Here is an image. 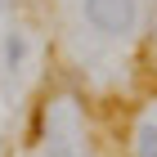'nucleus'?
<instances>
[{"instance_id": "obj_2", "label": "nucleus", "mask_w": 157, "mask_h": 157, "mask_svg": "<svg viewBox=\"0 0 157 157\" xmlns=\"http://www.w3.org/2000/svg\"><path fill=\"white\" fill-rule=\"evenodd\" d=\"M135 157H157V126H139V139H135Z\"/></svg>"}, {"instance_id": "obj_3", "label": "nucleus", "mask_w": 157, "mask_h": 157, "mask_svg": "<svg viewBox=\"0 0 157 157\" xmlns=\"http://www.w3.org/2000/svg\"><path fill=\"white\" fill-rule=\"evenodd\" d=\"M23 54H27V40L18 36V32H9V40H5V63H9V67H18V63H23Z\"/></svg>"}, {"instance_id": "obj_1", "label": "nucleus", "mask_w": 157, "mask_h": 157, "mask_svg": "<svg viewBox=\"0 0 157 157\" xmlns=\"http://www.w3.org/2000/svg\"><path fill=\"white\" fill-rule=\"evenodd\" d=\"M85 23L103 36H121L135 27V0H85Z\"/></svg>"}, {"instance_id": "obj_4", "label": "nucleus", "mask_w": 157, "mask_h": 157, "mask_svg": "<svg viewBox=\"0 0 157 157\" xmlns=\"http://www.w3.org/2000/svg\"><path fill=\"white\" fill-rule=\"evenodd\" d=\"M5 9H9V0H0V13H5Z\"/></svg>"}]
</instances>
